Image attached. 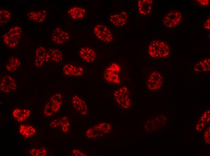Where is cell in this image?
<instances>
[{
  "label": "cell",
  "mask_w": 210,
  "mask_h": 156,
  "mask_svg": "<svg viewBox=\"0 0 210 156\" xmlns=\"http://www.w3.org/2000/svg\"><path fill=\"white\" fill-rule=\"evenodd\" d=\"M171 50L167 42L158 40L152 41L149 44L148 52L149 56L153 58H165L168 56Z\"/></svg>",
  "instance_id": "obj_1"
},
{
  "label": "cell",
  "mask_w": 210,
  "mask_h": 156,
  "mask_svg": "<svg viewBox=\"0 0 210 156\" xmlns=\"http://www.w3.org/2000/svg\"><path fill=\"white\" fill-rule=\"evenodd\" d=\"M22 32V29L19 26H14L10 28L2 36L5 46L11 49L16 47L20 42Z\"/></svg>",
  "instance_id": "obj_2"
},
{
  "label": "cell",
  "mask_w": 210,
  "mask_h": 156,
  "mask_svg": "<svg viewBox=\"0 0 210 156\" xmlns=\"http://www.w3.org/2000/svg\"><path fill=\"white\" fill-rule=\"evenodd\" d=\"M85 71L84 66L76 62L65 63L62 69L63 75L66 77L70 78H81L85 73Z\"/></svg>",
  "instance_id": "obj_3"
},
{
  "label": "cell",
  "mask_w": 210,
  "mask_h": 156,
  "mask_svg": "<svg viewBox=\"0 0 210 156\" xmlns=\"http://www.w3.org/2000/svg\"><path fill=\"white\" fill-rule=\"evenodd\" d=\"M165 79L163 74L159 71L150 72L146 77L145 83L147 89L151 91H157L164 85Z\"/></svg>",
  "instance_id": "obj_4"
},
{
  "label": "cell",
  "mask_w": 210,
  "mask_h": 156,
  "mask_svg": "<svg viewBox=\"0 0 210 156\" xmlns=\"http://www.w3.org/2000/svg\"><path fill=\"white\" fill-rule=\"evenodd\" d=\"M120 70L121 67L118 63L113 62L109 64L105 68L103 73L104 80L108 83L119 84L120 82Z\"/></svg>",
  "instance_id": "obj_5"
},
{
  "label": "cell",
  "mask_w": 210,
  "mask_h": 156,
  "mask_svg": "<svg viewBox=\"0 0 210 156\" xmlns=\"http://www.w3.org/2000/svg\"><path fill=\"white\" fill-rule=\"evenodd\" d=\"M113 96L116 102L120 107L125 110L130 108L131 106L130 94L126 86H122L115 90Z\"/></svg>",
  "instance_id": "obj_6"
},
{
  "label": "cell",
  "mask_w": 210,
  "mask_h": 156,
  "mask_svg": "<svg viewBox=\"0 0 210 156\" xmlns=\"http://www.w3.org/2000/svg\"><path fill=\"white\" fill-rule=\"evenodd\" d=\"M92 32L98 39L103 43H110L113 40L114 36L111 30L103 24H98L94 26Z\"/></svg>",
  "instance_id": "obj_7"
},
{
  "label": "cell",
  "mask_w": 210,
  "mask_h": 156,
  "mask_svg": "<svg viewBox=\"0 0 210 156\" xmlns=\"http://www.w3.org/2000/svg\"><path fill=\"white\" fill-rule=\"evenodd\" d=\"M77 55L84 63L90 64L95 62L97 58V53L95 49L90 45H84L78 50Z\"/></svg>",
  "instance_id": "obj_8"
},
{
  "label": "cell",
  "mask_w": 210,
  "mask_h": 156,
  "mask_svg": "<svg viewBox=\"0 0 210 156\" xmlns=\"http://www.w3.org/2000/svg\"><path fill=\"white\" fill-rule=\"evenodd\" d=\"M182 19L183 15L180 11L172 10L164 17L163 19V23L165 27L172 28L177 26Z\"/></svg>",
  "instance_id": "obj_9"
},
{
  "label": "cell",
  "mask_w": 210,
  "mask_h": 156,
  "mask_svg": "<svg viewBox=\"0 0 210 156\" xmlns=\"http://www.w3.org/2000/svg\"><path fill=\"white\" fill-rule=\"evenodd\" d=\"M17 84L14 77L9 75H5L0 81V91L4 94H9L15 91Z\"/></svg>",
  "instance_id": "obj_10"
},
{
  "label": "cell",
  "mask_w": 210,
  "mask_h": 156,
  "mask_svg": "<svg viewBox=\"0 0 210 156\" xmlns=\"http://www.w3.org/2000/svg\"><path fill=\"white\" fill-rule=\"evenodd\" d=\"M71 103L75 110L78 114L81 116L87 115L88 105L83 98L78 95H75L72 98Z\"/></svg>",
  "instance_id": "obj_11"
},
{
  "label": "cell",
  "mask_w": 210,
  "mask_h": 156,
  "mask_svg": "<svg viewBox=\"0 0 210 156\" xmlns=\"http://www.w3.org/2000/svg\"><path fill=\"white\" fill-rule=\"evenodd\" d=\"M69 33L60 27H57L53 30L51 36L52 42L57 45H61L68 42L70 39Z\"/></svg>",
  "instance_id": "obj_12"
},
{
  "label": "cell",
  "mask_w": 210,
  "mask_h": 156,
  "mask_svg": "<svg viewBox=\"0 0 210 156\" xmlns=\"http://www.w3.org/2000/svg\"><path fill=\"white\" fill-rule=\"evenodd\" d=\"M46 49V63L52 62L59 64L63 62L64 55L62 50L52 47Z\"/></svg>",
  "instance_id": "obj_13"
},
{
  "label": "cell",
  "mask_w": 210,
  "mask_h": 156,
  "mask_svg": "<svg viewBox=\"0 0 210 156\" xmlns=\"http://www.w3.org/2000/svg\"><path fill=\"white\" fill-rule=\"evenodd\" d=\"M47 49L40 45L36 49L34 56V66L37 68L46 63Z\"/></svg>",
  "instance_id": "obj_14"
},
{
  "label": "cell",
  "mask_w": 210,
  "mask_h": 156,
  "mask_svg": "<svg viewBox=\"0 0 210 156\" xmlns=\"http://www.w3.org/2000/svg\"><path fill=\"white\" fill-rule=\"evenodd\" d=\"M128 14L124 11L119 13L111 15L109 18L110 22L116 27H122L126 23L128 19Z\"/></svg>",
  "instance_id": "obj_15"
},
{
  "label": "cell",
  "mask_w": 210,
  "mask_h": 156,
  "mask_svg": "<svg viewBox=\"0 0 210 156\" xmlns=\"http://www.w3.org/2000/svg\"><path fill=\"white\" fill-rule=\"evenodd\" d=\"M68 14L70 17L75 20L81 19L84 17L87 10L84 7L78 5H73L68 8Z\"/></svg>",
  "instance_id": "obj_16"
},
{
  "label": "cell",
  "mask_w": 210,
  "mask_h": 156,
  "mask_svg": "<svg viewBox=\"0 0 210 156\" xmlns=\"http://www.w3.org/2000/svg\"><path fill=\"white\" fill-rule=\"evenodd\" d=\"M30 114V111L29 109L16 108L12 111L11 116L16 122H22L27 119Z\"/></svg>",
  "instance_id": "obj_17"
},
{
  "label": "cell",
  "mask_w": 210,
  "mask_h": 156,
  "mask_svg": "<svg viewBox=\"0 0 210 156\" xmlns=\"http://www.w3.org/2000/svg\"><path fill=\"white\" fill-rule=\"evenodd\" d=\"M193 71L197 73L209 72L210 70V58L205 57L195 64Z\"/></svg>",
  "instance_id": "obj_18"
},
{
  "label": "cell",
  "mask_w": 210,
  "mask_h": 156,
  "mask_svg": "<svg viewBox=\"0 0 210 156\" xmlns=\"http://www.w3.org/2000/svg\"><path fill=\"white\" fill-rule=\"evenodd\" d=\"M47 15V11L45 10H32L27 14L28 18L31 20L38 23L43 22Z\"/></svg>",
  "instance_id": "obj_19"
},
{
  "label": "cell",
  "mask_w": 210,
  "mask_h": 156,
  "mask_svg": "<svg viewBox=\"0 0 210 156\" xmlns=\"http://www.w3.org/2000/svg\"><path fill=\"white\" fill-rule=\"evenodd\" d=\"M21 65V62L16 57L12 56L7 59L4 63L5 70L13 72L17 71Z\"/></svg>",
  "instance_id": "obj_20"
},
{
  "label": "cell",
  "mask_w": 210,
  "mask_h": 156,
  "mask_svg": "<svg viewBox=\"0 0 210 156\" xmlns=\"http://www.w3.org/2000/svg\"><path fill=\"white\" fill-rule=\"evenodd\" d=\"M154 3L152 0H138L137 6L139 13L140 14L146 15L150 13Z\"/></svg>",
  "instance_id": "obj_21"
},
{
  "label": "cell",
  "mask_w": 210,
  "mask_h": 156,
  "mask_svg": "<svg viewBox=\"0 0 210 156\" xmlns=\"http://www.w3.org/2000/svg\"><path fill=\"white\" fill-rule=\"evenodd\" d=\"M84 135L87 139L89 140L102 138L106 136L100 132L95 127L94 124L91 125L86 129L84 132Z\"/></svg>",
  "instance_id": "obj_22"
},
{
  "label": "cell",
  "mask_w": 210,
  "mask_h": 156,
  "mask_svg": "<svg viewBox=\"0 0 210 156\" xmlns=\"http://www.w3.org/2000/svg\"><path fill=\"white\" fill-rule=\"evenodd\" d=\"M19 131L21 135L25 138H28L36 133L37 129L33 125L21 124L19 127Z\"/></svg>",
  "instance_id": "obj_23"
},
{
  "label": "cell",
  "mask_w": 210,
  "mask_h": 156,
  "mask_svg": "<svg viewBox=\"0 0 210 156\" xmlns=\"http://www.w3.org/2000/svg\"><path fill=\"white\" fill-rule=\"evenodd\" d=\"M11 17V14L9 10L5 9H2L0 10V26H2L6 25L10 21Z\"/></svg>",
  "instance_id": "obj_24"
},
{
  "label": "cell",
  "mask_w": 210,
  "mask_h": 156,
  "mask_svg": "<svg viewBox=\"0 0 210 156\" xmlns=\"http://www.w3.org/2000/svg\"><path fill=\"white\" fill-rule=\"evenodd\" d=\"M97 128L101 133L106 135L110 133L112 126L107 122H101L94 124Z\"/></svg>",
  "instance_id": "obj_25"
},
{
  "label": "cell",
  "mask_w": 210,
  "mask_h": 156,
  "mask_svg": "<svg viewBox=\"0 0 210 156\" xmlns=\"http://www.w3.org/2000/svg\"><path fill=\"white\" fill-rule=\"evenodd\" d=\"M61 127L62 132L64 134H67L71 129V122L67 117L63 116L60 117Z\"/></svg>",
  "instance_id": "obj_26"
},
{
  "label": "cell",
  "mask_w": 210,
  "mask_h": 156,
  "mask_svg": "<svg viewBox=\"0 0 210 156\" xmlns=\"http://www.w3.org/2000/svg\"><path fill=\"white\" fill-rule=\"evenodd\" d=\"M28 153L31 156H47V149L44 147L32 148L28 151Z\"/></svg>",
  "instance_id": "obj_27"
},
{
  "label": "cell",
  "mask_w": 210,
  "mask_h": 156,
  "mask_svg": "<svg viewBox=\"0 0 210 156\" xmlns=\"http://www.w3.org/2000/svg\"><path fill=\"white\" fill-rule=\"evenodd\" d=\"M44 116L47 118H50L54 114L50 102L49 100L46 104L43 110Z\"/></svg>",
  "instance_id": "obj_28"
},
{
  "label": "cell",
  "mask_w": 210,
  "mask_h": 156,
  "mask_svg": "<svg viewBox=\"0 0 210 156\" xmlns=\"http://www.w3.org/2000/svg\"><path fill=\"white\" fill-rule=\"evenodd\" d=\"M61 118H59L53 120L50 123V126L53 128L57 129L61 127Z\"/></svg>",
  "instance_id": "obj_29"
},
{
  "label": "cell",
  "mask_w": 210,
  "mask_h": 156,
  "mask_svg": "<svg viewBox=\"0 0 210 156\" xmlns=\"http://www.w3.org/2000/svg\"><path fill=\"white\" fill-rule=\"evenodd\" d=\"M71 154L72 155L75 156H86L87 155V154L85 152L78 148H75L73 149Z\"/></svg>",
  "instance_id": "obj_30"
},
{
  "label": "cell",
  "mask_w": 210,
  "mask_h": 156,
  "mask_svg": "<svg viewBox=\"0 0 210 156\" xmlns=\"http://www.w3.org/2000/svg\"><path fill=\"white\" fill-rule=\"evenodd\" d=\"M203 26L204 28L207 30L210 29V17L207 19L205 22Z\"/></svg>",
  "instance_id": "obj_31"
},
{
  "label": "cell",
  "mask_w": 210,
  "mask_h": 156,
  "mask_svg": "<svg viewBox=\"0 0 210 156\" xmlns=\"http://www.w3.org/2000/svg\"><path fill=\"white\" fill-rule=\"evenodd\" d=\"M200 4L203 6H206L208 5L210 3L208 0H197V1Z\"/></svg>",
  "instance_id": "obj_32"
}]
</instances>
